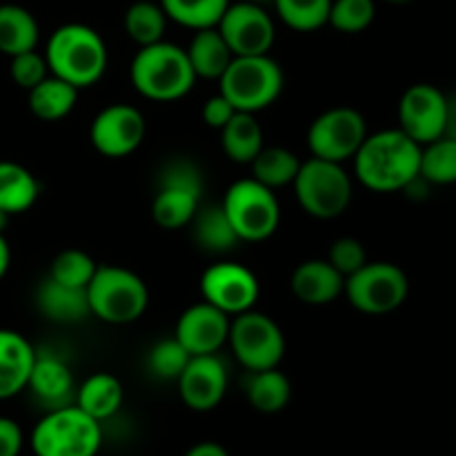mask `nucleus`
Instances as JSON below:
<instances>
[{
	"label": "nucleus",
	"mask_w": 456,
	"mask_h": 456,
	"mask_svg": "<svg viewBox=\"0 0 456 456\" xmlns=\"http://www.w3.org/2000/svg\"><path fill=\"white\" fill-rule=\"evenodd\" d=\"M221 205L239 239L245 243L270 239L281 223V205L274 190L256 178H240L230 185Z\"/></svg>",
	"instance_id": "1a4fd4ad"
},
{
	"label": "nucleus",
	"mask_w": 456,
	"mask_h": 456,
	"mask_svg": "<svg viewBox=\"0 0 456 456\" xmlns=\"http://www.w3.org/2000/svg\"><path fill=\"white\" fill-rule=\"evenodd\" d=\"M36 305L45 319L61 325H74L92 316L87 289L69 288L53 281L52 276H47L36 289Z\"/></svg>",
	"instance_id": "4be33fe9"
},
{
	"label": "nucleus",
	"mask_w": 456,
	"mask_h": 456,
	"mask_svg": "<svg viewBox=\"0 0 456 456\" xmlns=\"http://www.w3.org/2000/svg\"><path fill=\"white\" fill-rule=\"evenodd\" d=\"M354 174L368 190L379 194L401 191L419 178L421 145L396 129L368 134L354 159Z\"/></svg>",
	"instance_id": "f257e3e1"
},
{
	"label": "nucleus",
	"mask_w": 456,
	"mask_h": 456,
	"mask_svg": "<svg viewBox=\"0 0 456 456\" xmlns=\"http://www.w3.org/2000/svg\"><path fill=\"white\" fill-rule=\"evenodd\" d=\"M9 214L7 212H3V209H0V234H4V230H7V223H9Z\"/></svg>",
	"instance_id": "49530a36"
},
{
	"label": "nucleus",
	"mask_w": 456,
	"mask_h": 456,
	"mask_svg": "<svg viewBox=\"0 0 456 456\" xmlns=\"http://www.w3.org/2000/svg\"><path fill=\"white\" fill-rule=\"evenodd\" d=\"M343 294L363 314L381 316L403 305L410 294V281L395 263L368 261L359 272L347 276Z\"/></svg>",
	"instance_id": "9d476101"
},
{
	"label": "nucleus",
	"mask_w": 456,
	"mask_h": 456,
	"mask_svg": "<svg viewBox=\"0 0 456 456\" xmlns=\"http://www.w3.org/2000/svg\"><path fill=\"white\" fill-rule=\"evenodd\" d=\"M9 265H12V249H9L4 234H0V281L9 272Z\"/></svg>",
	"instance_id": "c03bdc74"
},
{
	"label": "nucleus",
	"mask_w": 456,
	"mask_h": 456,
	"mask_svg": "<svg viewBox=\"0 0 456 456\" xmlns=\"http://www.w3.org/2000/svg\"><path fill=\"white\" fill-rule=\"evenodd\" d=\"M40 194L38 181L34 174L20 163L0 160V209L9 216L22 214L34 208Z\"/></svg>",
	"instance_id": "c85d7f7f"
},
{
	"label": "nucleus",
	"mask_w": 456,
	"mask_h": 456,
	"mask_svg": "<svg viewBox=\"0 0 456 456\" xmlns=\"http://www.w3.org/2000/svg\"><path fill=\"white\" fill-rule=\"evenodd\" d=\"M368 136L363 114L352 107H332L312 120L307 129V147L316 159L346 163L354 159Z\"/></svg>",
	"instance_id": "f8f14e48"
},
{
	"label": "nucleus",
	"mask_w": 456,
	"mask_h": 456,
	"mask_svg": "<svg viewBox=\"0 0 456 456\" xmlns=\"http://www.w3.org/2000/svg\"><path fill=\"white\" fill-rule=\"evenodd\" d=\"M176 381L183 403L194 412H209L227 395V368L218 354L191 356Z\"/></svg>",
	"instance_id": "f3484780"
},
{
	"label": "nucleus",
	"mask_w": 456,
	"mask_h": 456,
	"mask_svg": "<svg viewBox=\"0 0 456 456\" xmlns=\"http://www.w3.org/2000/svg\"><path fill=\"white\" fill-rule=\"evenodd\" d=\"M129 78L141 96L156 102L178 101L196 85V74L185 49L165 40L138 47L129 65Z\"/></svg>",
	"instance_id": "7ed1b4c3"
},
{
	"label": "nucleus",
	"mask_w": 456,
	"mask_h": 456,
	"mask_svg": "<svg viewBox=\"0 0 456 456\" xmlns=\"http://www.w3.org/2000/svg\"><path fill=\"white\" fill-rule=\"evenodd\" d=\"M169 20L187 29H209L216 27L230 0H159Z\"/></svg>",
	"instance_id": "473e14b6"
},
{
	"label": "nucleus",
	"mask_w": 456,
	"mask_h": 456,
	"mask_svg": "<svg viewBox=\"0 0 456 456\" xmlns=\"http://www.w3.org/2000/svg\"><path fill=\"white\" fill-rule=\"evenodd\" d=\"M248 401L256 412L276 414L285 410L292 396L289 379L279 368L261 370V372H249L248 379Z\"/></svg>",
	"instance_id": "c756f323"
},
{
	"label": "nucleus",
	"mask_w": 456,
	"mask_h": 456,
	"mask_svg": "<svg viewBox=\"0 0 456 456\" xmlns=\"http://www.w3.org/2000/svg\"><path fill=\"white\" fill-rule=\"evenodd\" d=\"M216 29L225 38L227 47L234 56H263L270 53L276 40V27L272 16L261 4L230 3Z\"/></svg>",
	"instance_id": "4468645a"
},
{
	"label": "nucleus",
	"mask_w": 456,
	"mask_h": 456,
	"mask_svg": "<svg viewBox=\"0 0 456 456\" xmlns=\"http://www.w3.org/2000/svg\"><path fill=\"white\" fill-rule=\"evenodd\" d=\"M27 390H31L36 401L47 410L62 408V405L74 403V374H71L69 365L58 354L47 350H36L34 368H31Z\"/></svg>",
	"instance_id": "6ab92c4d"
},
{
	"label": "nucleus",
	"mask_w": 456,
	"mask_h": 456,
	"mask_svg": "<svg viewBox=\"0 0 456 456\" xmlns=\"http://www.w3.org/2000/svg\"><path fill=\"white\" fill-rule=\"evenodd\" d=\"M96 267V261L87 252L69 248L56 254V258L52 261V267H49V276L53 281H58V283L69 285V288L87 289Z\"/></svg>",
	"instance_id": "c9c22d12"
},
{
	"label": "nucleus",
	"mask_w": 456,
	"mask_h": 456,
	"mask_svg": "<svg viewBox=\"0 0 456 456\" xmlns=\"http://www.w3.org/2000/svg\"><path fill=\"white\" fill-rule=\"evenodd\" d=\"M25 436L13 419L0 417V456H20Z\"/></svg>",
	"instance_id": "79ce46f5"
},
{
	"label": "nucleus",
	"mask_w": 456,
	"mask_h": 456,
	"mask_svg": "<svg viewBox=\"0 0 456 456\" xmlns=\"http://www.w3.org/2000/svg\"><path fill=\"white\" fill-rule=\"evenodd\" d=\"M292 294L307 305H328L337 301L346 289V276L328 261V258H312L301 263L289 279Z\"/></svg>",
	"instance_id": "aec40b11"
},
{
	"label": "nucleus",
	"mask_w": 456,
	"mask_h": 456,
	"mask_svg": "<svg viewBox=\"0 0 456 456\" xmlns=\"http://www.w3.org/2000/svg\"><path fill=\"white\" fill-rule=\"evenodd\" d=\"M387 3H396V4H401V3H410V0H387Z\"/></svg>",
	"instance_id": "09e8293b"
},
{
	"label": "nucleus",
	"mask_w": 456,
	"mask_h": 456,
	"mask_svg": "<svg viewBox=\"0 0 456 456\" xmlns=\"http://www.w3.org/2000/svg\"><path fill=\"white\" fill-rule=\"evenodd\" d=\"M332 0H274L281 20L294 31H316L328 25Z\"/></svg>",
	"instance_id": "f704fd0d"
},
{
	"label": "nucleus",
	"mask_w": 456,
	"mask_h": 456,
	"mask_svg": "<svg viewBox=\"0 0 456 456\" xmlns=\"http://www.w3.org/2000/svg\"><path fill=\"white\" fill-rule=\"evenodd\" d=\"M236 361L249 372L279 368L285 356V334L272 316L248 310L236 314L227 337Z\"/></svg>",
	"instance_id": "9b49d317"
},
{
	"label": "nucleus",
	"mask_w": 456,
	"mask_h": 456,
	"mask_svg": "<svg viewBox=\"0 0 456 456\" xmlns=\"http://www.w3.org/2000/svg\"><path fill=\"white\" fill-rule=\"evenodd\" d=\"M102 445V423L76 403L47 410L31 432L36 456H96Z\"/></svg>",
	"instance_id": "20e7f679"
},
{
	"label": "nucleus",
	"mask_w": 456,
	"mask_h": 456,
	"mask_svg": "<svg viewBox=\"0 0 456 456\" xmlns=\"http://www.w3.org/2000/svg\"><path fill=\"white\" fill-rule=\"evenodd\" d=\"M419 176L428 185H454L456 183V141L441 136L421 147Z\"/></svg>",
	"instance_id": "72a5a7b5"
},
{
	"label": "nucleus",
	"mask_w": 456,
	"mask_h": 456,
	"mask_svg": "<svg viewBox=\"0 0 456 456\" xmlns=\"http://www.w3.org/2000/svg\"><path fill=\"white\" fill-rule=\"evenodd\" d=\"M190 359L191 354L181 346L176 337L160 338L147 354V368L163 381H176Z\"/></svg>",
	"instance_id": "4c0bfd02"
},
{
	"label": "nucleus",
	"mask_w": 456,
	"mask_h": 456,
	"mask_svg": "<svg viewBox=\"0 0 456 456\" xmlns=\"http://www.w3.org/2000/svg\"><path fill=\"white\" fill-rule=\"evenodd\" d=\"M328 261L347 279V276L359 272L368 263V254H365V248L361 240L352 239V236H343V239H337L332 243Z\"/></svg>",
	"instance_id": "ea45409f"
},
{
	"label": "nucleus",
	"mask_w": 456,
	"mask_h": 456,
	"mask_svg": "<svg viewBox=\"0 0 456 456\" xmlns=\"http://www.w3.org/2000/svg\"><path fill=\"white\" fill-rule=\"evenodd\" d=\"M200 294L205 303L218 307L227 316H236L256 305L261 285L249 267L234 261H221L203 272Z\"/></svg>",
	"instance_id": "ddd939ff"
},
{
	"label": "nucleus",
	"mask_w": 456,
	"mask_h": 456,
	"mask_svg": "<svg viewBox=\"0 0 456 456\" xmlns=\"http://www.w3.org/2000/svg\"><path fill=\"white\" fill-rule=\"evenodd\" d=\"M145 116L138 107L116 102L98 111L89 127V138L98 154L107 159H125L145 141Z\"/></svg>",
	"instance_id": "2eb2a0df"
},
{
	"label": "nucleus",
	"mask_w": 456,
	"mask_h": 456,
	"mask_svg": "<svg viewBox=\"0 0 456 456\" xmlns=\"http://www.w3.org/2000/svg\"><path fill=\"white\" fill-rule=\"evenodd\" d=\"M203 200V174L187 159H172L160 167L151 218L163 230L187 227Z\"/></svg>",
	"instance_id": "0eeeda50"
},
{
	"label": "nucleus",
	"mask_w": 456,
	"mask_h": 456,
	"mask_svg": "<svg viewBox=\"0 0 456 456\" xmlns=\"http://www.w3.org/2000/svg\"><path fill=\"white\" fill-rule=\"evenodd\" d=\"M167 20L169 18L160 7V3L138 0V3L129 4V9L125 12V31L138 47H147V45L163 40Z\"/></svg>",
	"instance_id": "2f4dec72"
},
{
	"label": "nucleus",
	"mask_w": 456,
	"mask_h": 456,
	"mask_svg": "<svg viewBox=\"0 0 456 456\" xmlns=\"http://www.w3.org/2000/svg\"><path fill=\"white\" fill-rule=\"evenodd\" d=\"M9 74H12V80L20 89H34L36 85L43 83L52 71H49L47 58L45 53H38L36 49L31 52H22L18 56H12V62H9Z\"/></svg>",
	"instance_id": "58836bf2"
},
{
	"label": "nucleus",
	"mask_w": 456,
	"mask_h": 456,
	"mask_svg": "<svg viewBox=\"0 0 456 456\" xmlns=\"http://www.w3.org/2000/svg\"><path fill=\"white\" fill-rule=\"evenodd\" d=\"M448 96L430 83H417L399 101V129L419 145L436 141L445 134Z\"/></svg>",
	"instance_id": "dca6fc26"
},
{
	"label": "nucleus",
	"mask_w": 456,
	"mask_h": 456,
	"mask_svg": "<svg viewBox=\"0 0 456 456\" xmlns=\"http://www.w3.org/2000/svg\"><path fill=\"white\" fill-rule=\"evenodd\" d=\"M78 92L80 89L71 83L49 74L43 83L27 92L29 94L27 102H29V110L36 118L45 120V123H56V120L65 118L74 111Z\"/></svg>",
	"instance_id": "a878e982"
},
{
	"label": "nucleus",
	"mask_w": 456,
	"mask_h": 456,
	"mask_svg": "<svg viewBox=\"0 0 456 456\" xmlns=\"http://www.w3.org/2000/svg\"><path fill=\"white\" fill-rule=\"evenodd\" d=\"M49 71L74 87H92L107 69V45L94 27L67 22L53 29L45 47Z\"/></svg>",
	"instance_id": "f03ea898"
},
{
	"label": "nucleus",
	"mask_w": 456,
	"mask_h": 456,
	"mask_svg": "<svg viewBox=\"0 0 456 456\" xmlns=\"http://www.w3.org/2000/svg\"><path fill=\"white\" fill-rule=\"evenodd\" d=\"M234 114H236L234 105H232V102L227 101L221 92H218L216 96L208 98L203 105V111H200V116H203V123L208 125V127H214V129L225 127L227 120H230Z\"/></svg>",
	"instance_id": "a19ab883"
},
{
	"label": "nucleus",
	"mask_w": 456,
	"mask_h": 456,
	"mask_svg": "<svg viewBox=\"0 0 456 456\" xmlns=\"http://www.w3.org/2000/svg\"><path fill=\"white\" fill-rule=\"evenodd\" d=\"M191 239L196 248L208 254H227L243 240L232 227L223 205H203L191 218Z\"/></svg>",
	"instance_id": "5701e85b"
},
{
	"label": "nucleus",
	"mask_w": 456,
	"mask_h": 456,
	"mask_svg": "<svg viewBox=\"0 0 456 456\" xmlns=\"http://www.w3.org/2000/svg\"><path fill=\"white\" fill-rule=\"evenodd\" d=\"M92 316L102 323L127 325L141 319L150 303V289L136 272L118 265H98L87 285Z\"/></svg>",
	"instance_id": "39448f33"
},
{
	"label": "nucleus",
	"mask_w": 456,
	"mask_h": 456,
	"mask_svg": "<svg viewBox=\"0 0 456 456\" xmlns=\"http://www.w3.org/2000/svg\"><path fill=\"white\" fill-rule=\"evenodd\" d=\"M218 92L234 105L236 111L265 110L283 92V69L270 56H234L225 74L218 78Z\"/></svg>",
	"instance_id": "423d86ee"
},
{
	"label": "nucleus",
	"mask_w": 456,
	"mask_h": 456,
	"mask_svg": "<svg viewBox=\"0 0 456 456\" xmlns=\"http://www.w3.org/2000/svg\"><path fill=\"white\" fill-rule=\"evenodd\" d=\"M223 151L230 160L249 165L263 150V127L249 111H236L221 129Z\"/></svg>",
	"instance_id": "cd10ccee"
},
{
	"label": "nucleus",
	"mask_w": 456,
	"mask_h": 456,
	"mask_svg": "<svg viewBox=\"0 0 456 456\" xmlns=\"http://www.w3.org/2000/svg\"><path fill=\"white\" fill-rule=\"evenodd\" d=\"M125 399L123 383L110 372H96L89 379H85L83 386L76 390L74 403L78 405L83 412L96 419L98 423L107 421L114 417L120 410Z\"/></svg>",
	"instance_id": "393cba45"
},
{
	"label": "nucleus",
	"mask_w": 456,
	"mask_h": 456,
	"mask_svg": "<svg viewBox=\"0 0 456 456\" xmlns=\"http://www.w3.org/2000/svg\"><path fill=\"white\" fill-rule=\"evenodd\" d=\"M232 316L221 312L218 307L200 301L196 305L187 307L176 323L174 337L181 341V346L191 356L199 354H216L230 337Z\"/></svg>",
	"instance_id": "a211bd4d"
},
{
	"label": "nucleus",
	"mask_w": 456,
	"mask_h": 456,
	"mask_svg": "<svg viewBox=\"0 0 456 456\" xmlns=\"http://www.w3.org/2000/svg\"><path fill=\"white\" fill-rule=\"evenodd\" d=\"M456 141V96H448V123H445V134Z\"/></svg>",
	"instance_id": "a18cd8bd"
},
{
	"label": "nucleus",
	"mask_w": 456,
	"mask_h": 456,
	"mask_svg": "<svg viewBox=\"0 0 456 456\" xmlns=\"http://www.w3.org/2000/svg\"><path fill=\"white\" fill-rule=\"evenodd\" d=\"M377 16L374 0H332L328 25L341 34H361L368 29Z\"/></svg>",
	"instance_id": "e433bc0d"
},
{
	"label": "nucleus",
	"mask_w": 456,
	"mask_h": 456,
	"mask_svg": "<svg viewBox=\"0 0 456 456\" xmlns=\"http://www.w3.org/2000/svg\"><path fill=\"white\" fill-rule=\"evenodd\" d=\"M248 3H254V4H261V7H265V4H274V0H248Z\"/></svg>",
	"instance_id": "de8ad7c7"
},
{
	"label": "nucleus",
	"mask_w": 456,
	"mask_h": 456,
	"mask_svg": "<svg viewBox=\"0 0 456 456\" xmlns=\"http://www.w3.org/2000/svg\"><path fill=\"white\" fill-rule=\"evenodd\" d=\"M187 58H190V65L194 69L196 78H209L218 80L225 69L230 67L232 49L227 47L225 38L221 36V31L216 27H209V29H199L191 36L190 45L185 47Z\"/></svg>",
	"instance_id": "b1692460"
},
{
	"label": "nucleus",
	"mask_w": 456,
	"mask_h": 456,
	"mask_svg": "<svg viewBox=\"0 0 456 456\" xmlns=\"http://www.w3.org/2000/svg\"><path fill=\"white\" fill-rule=\"evenodd\" d=\"M249 165H252V178H256L270 190H279V187L294 183L301 160L285 147H263Z\"/></svg>",
	"instance_id": "7c9ffc66"
},
{
	"label": "nucleus",
	"mask_w": 456,
	"mask_h": 456,
	"mask_svg": "<svg viewBox=\"0 0 456 456\" xmlns=\"http://www.w3.org/2000/svg\"><path fill=\"white\" fill-rule=\"evenodd\" d=\"M36 350L20 332L0 328V401L27 390Z\"/></svg>",
	"instance_id": "412c9836"
},
{
	"label": "nucleus",
	"mask_w": 456,
	"mask_h": 456,
	"mask_svg": "<svg viewBox=\"0 0 456 456\" xmlns=\"http://www.w3.org/2000/svg\"><path fill=\"white\" fill-rule=\"evenodd\" d=\"M183 456H230V452L216 441H200V444L191 445Z\"/></svg>",
	"instance_id": "37998d69"
},
{
	"label": "nucleus",
	"mask_w": 456,
	"mask_h": 456,
	"mask_svg": "<svg viewBox=\"0 0 456 456\" xmlns=\"http://www.w3.org/2000/svg\"><path fill=\"white\" fill-rule=\"evenodd\" d=\"M292 185L303 212L321 221L341 216L350 208L352 178L343 169V163L312 156L301 163Z\"/></svg>",
	"instance_id": "6e6552de"
},
{
	"label": "nucleus",
	"mask_w": 456,
	"mask_h": 456,
	"mask_svg": "<svg viewBox=\"0 0 456 456\" xmlns=\"http://www.w3.org/2000/svg\"><path fill=\"white\" fill-rule=\"evenodd\" d=\"M40 38V27L34 13L20 4H0V53L18 56L36 49Z\"/></svg>",
	"instance_id": "bb28decb"
}]
</instances>
